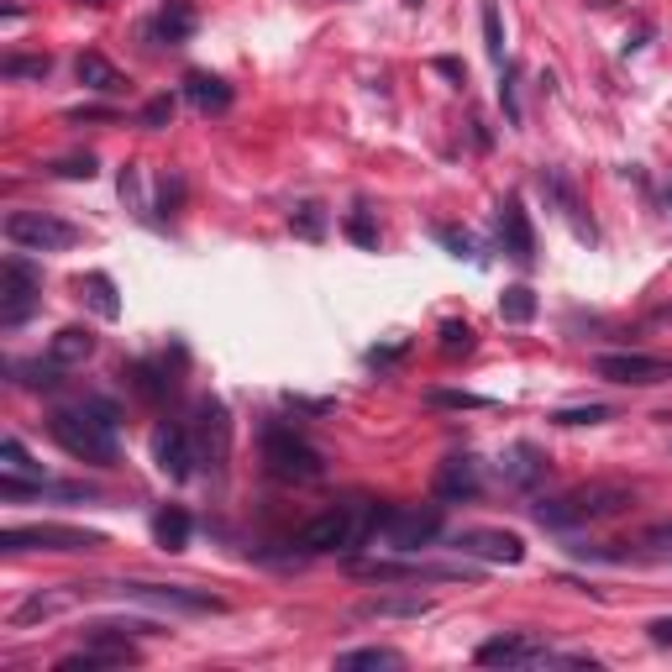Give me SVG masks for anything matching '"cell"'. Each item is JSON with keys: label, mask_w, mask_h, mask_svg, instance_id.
Returning a JSON list of instances; mask_svg holds the SVG:
<instances>
[{"label": "cell", "mask_w": 672, "mask_h": 672, "mask_svg": "<svg viewBox=\"0 0 672 672\" xmlns=\"http://www.w3.org/2000/svg\"><path fill=\"white\" fill-rule=\"evenodd\" d=\"M194 446H200V462H210L215 473L226 467V457H231V420H226V404L221 399H200L194 404Z\"/></svg>", "instance_id": "cell-13"}, {"label": "cell", "mask_w": 672, "mask_h": 672, "mask_svg": "<svg viewBox=\"0 0 672 672\" xmlns=\"http://www.w3.org/2000/svg\"><path fill=\"white\" fill-rule=\"evenodd\" d=\"M194 26H200V11L189 5V0H163L158 5V16L147 21V42H189L194 37Z\"/></svg>", "instance_id": "cell-18"}, {"label": "cell", "mask_w": 672, "mask_h": 672, "mask_svg": "<svg viewBox=\"0 0 672 672\" xmlns=\"http://www.w3.org/2000/svg\"><path fill=\"white\" fill-rule=\"evenodd\" d=\"M436 74H446L452 84H467V68H462L457 58H436Z\"/></svg>", "instance_id": "cell-45"}, {"label": "cell", "mask_w": 672, "mask_h": 672, "mask_svg": "<svg viewBox=\"0 0 672 672\" xmlns=\"http://www.w3.org/2000/svg\"><path fill=\"white\" fill-rule=\"evenodd\" d=\"M431 599L425 593H373V599H362L357 604V620H420V614H431Z\"/></svg>", "instance_id": "cell-19"}, {"label": "cell", "mask_w": 672, "mask_h": 672, "mask_svg": "<svg viewBox=\"0 0 672 672\" xmlns=\"http://www.w3.org/2000/svg\"><path fill=\"white\" fill-rule=\"evenodd\" d=\"M184 95L194 110H226L231 105V84L215 79V74H189L184 79Z\"/></svg>", "instance_id": "cell-25"}, {"label": "cell", "mask_w": 672, "mask_h": 672, "mask_svg": "<svg viewBox=\"0 0 672 672\" xmlns=\"http://www.w3.org/2000/svg\"><path fill=\"white\" fill-rule=\"evenodd\" d=\"M152 462H158V473L173 483L194 478V462H200V446H194V431L179 425V420H168L152 431Z\"/></svg>", "instance_id": "cell-12"}, {"label": "cell", "mask_w": 672, "mask_h": 672, "mask_svg": "<svg viewBox=\"0 0 672 672\" xmlns=\"http://www.w3.org/2000/svg\"><path fill=\"white\" fill-rule=\"evenodd\" d=\"M373 536L389 551H420L441 536V504H383Z\"/></svg>", "instance_id": "cell-5"}, {"label": "cell", "mask_w": 672, "mask_h": 672, "mask_svg": "<svg viewBox=\"0 0 672 672\" xmlns=\"http://www.w3.org/2000/svg\"><path fill=\"white\" fill-rule=\"evenodd\" d=\"M347 236H352L357 247H378V226L368 221V210H352V215H347Z\"/></svg>", "instance_id": "cell-40"}, {"label": "cell", "mask_w": 672, "mask_h": 672, "mask_svg": "<svg viewBox=\"0 0 672 672\" xmlns=\"http://www.w3.org/2000/svg\"><path fill=\"white\" fill-rule=\"evenodd\" d=\"M284 404L299 410V415H331L336 410V399H305V394H284Z\"/></svg>", "instance_id": "cell-42"}, {"label": "cell", "mask_w": 672, "mask_h": 672, "mask_svg": "<svg viewBox=\"0 0 672 672\" xmlns=\"http://www.w3.org/2000/svg\"><path fill=\"white\" fill-rule=\"evenodd\" d=\"M436 242L452 252V257H478V242H473L467 231H457V226H436Z\"/></svg>", "instance_id": "cell-37"}, {"label": "cell", "mask_w": 672, "mask_h": 672, "mask_svg": "<svg viewBox=\"0 0 672 672\" xmlns=\"http://www.w3.org/2000/svg\"><path fill=\"white\" fill-rule=\"evenodd\" d=\"M646 641H651V646H672V614L651 620V625H646Z\"/></svg>", "instance_id": "cell-43"}, {"label": "cell", "mask_w": 672, "mask_h": 672, "mask_svg": "<svg viewBox=\"0 0 672 672\" xmlns=\"http://www.w3.org/2000/svg\"><path fill=\"white\" fill-rule=\"evenodd\" d=\"M478 662L483 667H541V662H567V656H557L551 646L530 641V635H494V641L478 646Z\"/></svg>", "instance_id": "cell-14"}, {"label": "cell", "mask_w": 672, "mask_h": 672, "mask_svg": "<svg viewBox=\"0 0 672 672\" xmlns=\"http://www.w3.org/2000/svg\"><path fill=\"white\" fill-rule=\"evenodd\" d=\"M483 494V473H478V457H467V452H457V457H446L436 467V499L446 504H462V499H478Z\"/></svg>", "instance_id": "cell-16"}, {"label": "cell", "mask_w": 672, "mask_h": 672, "mask_svg": "<svg viewBox=\"0 0 672 672\" xmlns=\"http://www.w3.org/2000/svg\"><path fill=\"white\" fill-rule=\"evenodd\" d=\"M593 373L609 383H625V389H656L672 383V357L656 352H599L593 357Z\"/></svg>", "instance_id": "cell-10"}, {"label": "cell", "mask_w": 672, "mask_h": 672, "mask_svg": "<svg viewBox=\"0 0 672 672\" xmlns=\"http://www.w3.org/2000/svg\"><path fill=\"white\" fill-rule=\"evenodd\" d=\"M635 504V488L630 483H583V488H567L557 499H541L536 504V520L546 530H578V525H599V520H614Z\"/></svg>", "instance_id": "cell-3"}, {"label": "cell", "mask_w": 672, "mask_h": 672, "mask_svg": "<svg viewBox=\"0 0 672 672\" xmlns=\"http://www.w3.org/2000/svg\"><path fill=\"white\" fill-rule=\"evenodd\" d=\"M0 74H5V79H47V74H53V58H47V53H37V58H16V53H11V58L0 63Z\"/></svg>", "instance_id": "cell-32"}, {"label": "cell", "mask_w": 672, "mask_h": 672, "mask_svg": "<svg viewBox=\"0 0 672 672\" xmlns=\"http://www.w3.org/2000/svg\"><path fill=\"white\" fill-rule=\"evenodd\" d=\"M404 5H410V11H420V0H404Z\"/></svg>", "instance_id": "cell-46"}, {"label": "cell", "mask_w": 672, "mask_h": 672, "mask_svg": "<svg viewBox=\"0 0 672 672\" xmlns=\"http://www.w3.org/2000/svg\"><path fill=\"white\" fill-rule=\"evenodd\" d=\"M263 467H268L278 483H315L326 473V457H320L294 425L268 420V425H263Z\"/></svg>", "instance_id": "cell-4"}, {"label": "cell", "mask_w": 672, "mask_h": 672, "mask_svg": "<svg viewBox=\"0 0 672 672\" xmlns=\"http://www.w3.org/2000/svg\"><path fill=\"white\" fill-rule=\"evenodd\" d=\"M478 21H483V53H488V58L499 63H509V53H504V21H499V5H494V0H483L478 5Z\"/></svg>", "instance_id": "cell-28"}, {"label": "cell", "mask_w": 672, "mask_h": 672, "mask_svg": "<svg viewBox=\"0 0 672 672\" xmlns=\"http://www.w3.org/2000/svg\"><path fill=\"white\" fill-rule=\"evenodd\" d=\"M378 515L383 504H368V499H347V504H331L320 509L305 530H294V551L299 557H336V551H357L378 530Z\"/></svg>", "instance_id": "cell-2"}, {"label": "cell", "mask_w": 672, "mask_h": 672, "mask_svg": "<svg viewBox=\"0 0 672 672\" xmlns=\"http://www.w3.org/2000/svg\"><path fill=\"white\" fill-rule=\"evenodd\" d=\"M173 121V95H152V100L142 105V126L147 131H158V126Z\"/></svg>", "instance_id": "cell-39"}, {"label": "cell", "mask_w": 672, "mask_h": 672, "mask_svg": "<svg viewBox=\"0 0 672 672\" xmlns=\"http://www.w3.org/2000/svg\"><path fill=\"white\" fill-rule=\"evenodd\" d=\"M189 530H194V525H189V509H179V504H168V509H158V515H152V536H158V546H163V551H184V546H189Z\"/></svg>", "instance_id": "cell-24"}, {"label": "cell", "mask_w": 672, "mask_h": 672, "mask_svg": "<svg viewBox=\"0 0 672 672\" xmlns=\"http://www.w3.org/2000/svg\"><path fill=\"white\" fill-rule=\"evenodd\" d=\"M289 226H294V236H305V242H320V236H326V205H315V200L294 205V210H289Z\"/></svg>", "instance_id": "cell-31"}, {"label": "cell", "mask_w": 672, "mask_h": 672, "mask_svg": "<svg viewBox=\"0 0 672 672\" xmlns=\"http://www.w3.org/2000/svg\"><path fill=\"white\" fill-rule=\"evenodd\" d=\"M47 173H58V179H95V158H89V152H74V158H58Z\"/></svg>", "instance_id": "cell-38"}, {"label": "cell", "mask_w": 672, "mask_h": 672, "mask_svg": "<svg viewBox=\"0 0 672 672\" xmlns=\"http://www.w3.org/2000/svg\"><path fill=\"white\" fill-rule=\"evenodd\" d=\"M499 315L509 320V326L536 320V294H530V284H509V289L499 294Z\"/></svg>", "instance_id": "cell-29"}, {"label": "cell", "mask_w": 672, "mask_h": 672, "mask_svg": "<svg viewBox=\"0 0 672 672\" xmlns=\"http://www.w3.org/2000/svg\"><path fill=\"white\" fill-rule=\"evenodd\" d=\"M557 425H599V420H614V410L609 404H567V410H557Z\"/></svg>", "instance_id": "cell-33"}, {"label": "cell", "mask_w": 672, "mask_h": 672, "mask_svg": "<svg viewBox=\"0 0 672 672\" xmlns=\"http://www.w3.org/2000/svg\"><path fill=\"white\" fill-rule=\"evenodd\" d=\"M667 205H672V179H667Z\"/></svg>", "instance_id": "cell-47"}, {"label": "cell", "mask_w": 672, "mask_h": 672, "mask_svg": "<svg viewBox=\"0 0 672 672\" xmlns=\"http://www.w3.org/2000/svg\"><path fill=\"white\" fill-rule=\"evenodd\" d=\"M336 667H404V656L394 646H357V651H341Z\"/></svg>", "instance_id": "cell-30"}, {"label": "cell", "mask_w": 672, "mask_h": 672, "mask_svg": "<svg viewBox=\"0 0 672 672\" xmlns=\"http://www.w3.org/2000/svg\"><path fill=\"white\" fill-rule=\"evenodd\" d=\"M499 247L509 252L520 268L536 263V231H530V215H525L520 194H504L499 200Z\"/></svg>", "instance_id": "cell-15"}, {"label": "cell", "mask_w": 672, "mask_h": 672, "mask_svg": "<svg viewBox=\"0 0 672 672\" xmlns=\"http://www.w3.org/2000/svg\"><path fill=\"white\" fill-rule=\"evenodd\" d=\"M47 431L68 457L95 462V467H116L121 457V420L105 399H84V404H63L47 415Z\"/></svg>", "instance_id": "cell-1"}, {"label": "cell", "mask_w": 672, "mask_h": 672, "mask_svg": "<svg viewBox=\"0 0 672 672\" xmlns=\"http://www.w3.org/2000/svg\"><path fill=\"white\" fill-rule=\"evenodd\" d=\"M441 352L446 357L473 352V326H467V320H446V326H441Z\"/></svg>", "instance_id": "cell-34"}, {"label": "cell", "mask_w": 672, "mask_h": 672, "mask_svg": "<svg viewBox=\"0 0 672 672\" xmlns=\"http://www.w3.org/2000/svg\"><path fill=\"white\" fill-rule=\"evenodd\" d=\"M121 200L142 205V184H137V168H121Z\"/></svg>", "instance_id": "cell-44"}, {"label": "cell", "mask_w": 672, "mask_h": 672, "mask_svg": "<svg viewBox=\"0 0 672 672\" xmlns=\"http://www.w3.org/2000/svg\"><path fill=\"white\" fill-rule=\"evenodd\" d=\"M79 294L95 305V315H100V320H116V315H121V299H116L110 273H79Z\"/></svg>", "instance_id": "cell-26"}, {"label": "cell", "mask_w": 672, "mask_h": 672, "mask_svg": "<svg viewBox=\"0 0 672 672\" xmlns=\"http://www.w3.org/2000/svg\"><path fill=\"white\" fill-rule=\"evenodd\" d=\"M0 457H5V473H16V478H26V473H37V462L26 457V446H21L16 436L0 441Z\"/></svg>", "instance_id": "cell-36"}, {"label": "cell", "mask_w": 672, "mask_h": 672, "mask_svg": "<svg viewBox=\"0 0 672 672\" xmlns=\"http://www.w3.org/2000/svg\"><path fill=\"white\" fill-rule=\"evenodd\" d=\"M499 478L509 488H536L546 478V452L536 441H515V446H504L499 452Z\"/></svg>", "instance_id": "cell-17"}, {"label": "cell", "mask_w": 672, "mask_h": 672, "mask_svg": "<svg viewBox=\"0 0 672 672\" xmlns=\"http://www.w3.org/2000/svg\"><path fill=\"white\" fill-rule=\"evenodd\" d=\"M37 299H42V268L11 252V257L0 263V326H5V331L21 326L26 315L37 310Z\"/></svg>", "instance_id": "cell-8"}, {"label": "cell", "mask_w": 672, "mask_h": 672, "mask_svg": "<svg viewBox=\"0 0 672 672\" xmlns=\"http://www.w3.org/2000/svg\"><path fill=\"white\" fill-rule=\"evenodd\" d=\"M100 530H79V525H5L0 530V551H100Z\"/></svg>", "instance_id": "cell-6"}, {"label": "cell", "mask_w": 672, "mask_h": 672, "mask_svg": "<svg viewBox=\"0 0 672 672\" xmlns=\"http://www.w3.org/2000/svg\"><path fill=\"white\" fill-rule=\"evenodd\" d=\"M74 79H79L84 89H95V95H121L126 89L121 68L110 58H100V53H79V58H74Z\"/></svg>", "instance_id": "cell-23"}, {"label": "cell", "mask_w": 672, "mask_h": 672, "mask_svg": "<svg viewBox=\"0 0 672 672\" xmlns=\"http://www.w3.org/2000/svg\"><path fill=\"white\" fill-rule=\"evenodd\" d=\"M126 383H131L142 399H168L179 378H173V368H168V357H137V362L126 368Z\"/></svg>", "instance_id": "cell-21"}, {"label": "cell", "mask_w": 672, "mask_h": 672, "mask_svg": "<svg viewBox=\"0 0 672 672\" xmlns=\"http://www.w3.org/2000/svg\"><path fill=\"white\" fill-rule=\"evenodd\" d=\"M110 593L137 599V604H152V609H184V614H221V609H226L221 593L189 588V583H116Z\"/></svg>", "instance_id": "cell-9"}, {"label": "cell", "mask_w": 672, "mask_h": 672, "mask_svg": "<svg viewBox=\"0 0 672 672\" xmlns=\"http://www.w3.org/2000/svg\"><path fill=\"white\" fill-rule=\"evenodd\" d=\"M536 184H541L546 200H551V205L562 210L572 226H578V236H588V242H593V231H588L583 221H578V210H583V205H578V189H572V179H567L562 168H541V173H536Z\"/></svg>", "instance_id": "cell-22"}, {"label": "cell", "mask_w": 672, "mask_h": 672, "mask_svg": "<svg viewBox=\"0 0 672 672\" xmlns=\"http://www.w3.org/2000/svg\"><path fill=\"white\" fill-rule=\"evenodd\" d=\"M5 242L21 252H63L79 242V226L53 210H11L5 215Z\"/></svg>", "instance_id": "cell-7"}, {"label": "cell", "mask_w": 672, "mask_h": 672, "mask_svg": "<svg viewBox=\"0 0 672 672\" xmlns=\"http://www.w3.org/2000/svg\"><path fill=\"white\" fill-rule=\"evenodd\" d=\"M452 551L478 557V562H504V567L525 562V541L515 530H499V525H467V530H457V536H452Z\"/></svg>", "instance_id": "cell-11"}, {"label": "cell", "mask_w": 672, "mask_h": 672, "mask_svg": "<svg viewBox=\"0 0 672 672\" xmlns=\"http://www.w3.org/2000/svg\"><path fill=\"white\" fill-rule=\"evenodd\" d=\"M5 373H16L21 389H58L63 383V368L53 357H42V362H5Z\"/></svg>", "instance_id": "cell-27"}, {"label": "cell", "mask_w": 672, "mask_h": 672, "mask_svg": "<svg viewBox=\"0 0 672 672\" xmlns=\"http://www.w3.org/2000/svg\"><path fill=\"white\" fill-rule=\"evenodd\" d=\"M499 105H504V121L520 126V95H515V63L499 68Z\"/></svg>", "instance_id": "cell-35"}, {"label": "cell", "mask_w": 672, "mask_h": 672, "mask_svg": "<svg viewBox=\"0 0 672 672\" xmlns=\"http://www.w3.org/2000/svg\"><path fill=\"white\" fill-rule=\"evenodd\" d=\"M47 357L58 362L63 373H68V368H84V362L95 357V331H89V326H58L53 341H47Z\"/></svg>", "instance_id": "cell-20"}, {"label": "cell", "mask_w": 672, "mask_h": 672, "mask_svg": "<svg viewBox=\"0 0 672 672\" xmlns=\"http://www.w3.org/2000/svg\"><path fill=\"white\" fill-rule=\"evenodd\" d=\"M431 404H452V410H483L488 399H483V394H457V389H436V394H431Z\"/></svg>", "instance_id": "cell-41"}]
</instances>
